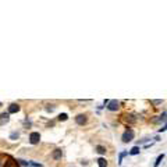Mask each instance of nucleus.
<instances>
[{
	"label": "nucleus",
	"instance_id": "obj_2",
	"mask_svg": "<svg viewBox=\"0 0 167 167\" xmlns=\"http://www.w3.org/2000/svg\"><path fill=\"white\" fill-rule=\"evenodd\" d=\"M40 141V134L39 132H31V135H29V142L32 145H36V143H39Z\"/></svg>",
	"mask_w": 167,
	"mask_h": 167
},
{
	"label": "nucleus",
	"instance_id": "obj_7",
	"mask_svg": "<svg viewBox=\"0 0 167 167\" xmlns=\"http://www.w3.org/2000/svg\"><path fill=\"white\" fill-rule=\"evenodd\" d=\"M61 155H63V152H61V149H56L55 152H53V159L56 160H59V159H61Z\"/></svg>",
	"mask_w": 167,
	"mask_h": 167
},
{
	"label": "nucleus",
	"instance_id": "obj_15",
	"mask_svg": "<svg viewBox=\"0 0 167 167\" xmlns=\"http://www.w3.org/2000/svg\"><path fill=\"white\" fill-rule=\"evenodd\" d=\"M125 155H127V153H125V152H123V153H120V157H119V163H121V160H123V157H124V156H125Z\"/></svg>",
	"mask_w": 167,
	"mask_h": 167
},
{
	"label": "nucleus",
	"instance_id": "obj_16",
	"mask_svg": "<svg viewBox=\"0 0 167 167\" xmlns=\"http://www.w3.org/2000/svg\"><path fill=\"white\" fill-rule=\"evenodd\" d=\"M29 164L33 167H42V164H39V163H33V162H29Z\"/></svg>",
	"mask_w": 167,
	"mask_h": 167
},
{
	"label": "nucleus",
	"instance_id": "obj_1",
	"mask_svg": "<svg viewBox=\"0 0 167 167\" xmlns=\"http://www.w3.org/2000/svg\"><path fill=\"white\" fill-rule=\"evenodd\" d=\"M121 139H123V142H124V143L131 142V141L134 139V131H132L131 128H128V130H125V132L123 134V136H121Z\"/></svg>",
	"mask_w": 167,
	"mask_h": 167
},
{
	"label": "nucleus",
	"instance_id": "obj_9",
	"mask_svg": "<svg viewBox=\"0 0 167 167\" xmlns=\"http://www.w3.org/2000/svg\"><path fill=\"white\" fill-rule=\"evenodd\" d=\"M97 164H99V167H107V162H106V159L100 157V159H97Z\"/></svg>",
	"mask_w": 167,
	"mask_h": 167
},
{
	"label": "nucleus",
	"instance_id": "obj_14",
	"mask_svg": "<svg viewBox=\"0 0 167 167\" xmlns=\"http://www.w3.org/2000/svg\"><path fill=\"white\" fill-rule=\"evenodd\" d=\"M18 136H20V134H18V132H13V134L10 135V138H11V139H17Z\"/></svg>",
	"mask_w": 167,
	"mask_h": 167
},
{
	"label": "nucleus",
	"instance_id": "obj_17",
	"mask_svg": "<svg viewBox=\"0 0 167 167\" xmlns=\"http://www.w3.org/2000/svg\"><path fill=\"white\" fill-rule=\"evenodd\" d=\"M162 102H163V100H152V104H155V106H156V104H162Z\"/></svg>",
	"mask_w": 167,
	"mask_h": 167
},
{
	"label": "nucleus",
	"instance_id": "obj_12",
	"mask_svg": "<svg viewBox=\"0 0 167 167\" xmlns=\"http://www.w3.org/2000/svg\"><path fill=\"white\" fill-rule=\"evenodd\" d=\"M59 120L60 121H65V120H68V116L65 113H61V114H59Z\"/></svg>",
	"mask_w": 167,
	"mask_h": 167
},
{
	"label": "nucleus",
	"instance_id": "obj_18",
	"mask_svg": "<svg viewBox=\"0 0 167 167\" xmlns=\"http://www.w3.org/2000/svg\"><path fill=\"white\" fill-rule=\"evenodd\" d=\"M0 166H1V162H0Z\"/></svg>",
	"mask_w": 167,
	"mask_h": 167
},
{
	"label": "nucleus",
	"instance_id": "obj_6",
	"mask_svg": "<svg viewBox=\"0 0 167 167\" xmlns=\"http://www.w3.org/2000/svg\"><path fill=\"white\" fill-rule=\"evenodd\" d=\"M20 104H17V103H11L10 106H8V113L10 114H13V113H18L20 111Z\"/></svg>",
	"mask_w": 167,
	"mask_h": 167
},
{
	"label": "nucleus",
	"instance_id": "obj_10",
	"mask_svg": "<svg viewBox=\"0 0 167 167\" xmlns=\"http://www.w3.org/2000/svg\"><path fill=\"white\" fill-rule=\"evenodd\" d=\"M141 152V149H139V146H134L131 151H130V155H138Z\"/></svg>",
	"mask_w": 167,
	"mask_h": 167
},
{
	"label": "nucleus",
	"instance_id": "obj_5",
	"mask_svg": "<svg viewBox=\"0 0 167 167\" xmlns=\"http://www.w3.org/2000/svg\"><path fill=\"white\" fill-rule=\"evenodd\" d=\"M107 109H109L110 111L119 110V102H117V100H110L109 104H107Z\"/></svg>",
	"mask_w": 167,
	"mask_h": 167
},
{
	"label": "nucleus",
	"instance_id": "obj_8",
	"mask_svg": "<svg viewBox=\"0 0 167 167\" xmlns=\"http://www.w3.org/2000/svg\"><path fill=\"white\" fill-rule=\"evenodd\" d=\"M96 152H97L99 155H104V153H106V148L102 146V145H97V146H96Z\"/></svg>",
	"mask_w": 167,
	"mask_h": 167
},
{
	"label": "nucleus",
	"instance_id": "obj_19",
	"mask_svg": "<svg viewBox=\"0 0 167 167\" xmlns=\"http://www.w3.org/2000/svg\"><path fill=\"white\" fill-rule=\"evenodd\" d=\"M0 106H1V103H0Z\"/></svg>",
	"mask_w": 167,
	"mask_h": 167
},
{
	"label": "nucleus",
	"instance_id": "obj_4",
	"mask_svg": "<svg viewBox=\"0 0 167 167\" xmlns=\"http://www.w3.org/2000/svg\"><path fill=\"white\" fill-rule=\"evenodd\" d=\"M10 121V113H3L0 114V125H6Z\"/></svg>",
	"mask_w": 167,
	"mask_h": 167
},
{
	"label": "nucleus",
	"instance_id": "obj_3",
	"mask_svg": "<svg viewBox=\"0 0 167 167\" xmlns=\"http://www.w3.org/2000/svg\"><path fill=\"white\" fill-rule=\"evenodd\" d=\"M87 121H88V119H87V116H85V114H78V116L75 117V123H77L78 125H84V124H87Z\"/></svg>",
	"mask_w": 167,
	"mask_h": 167
},
{
	"label": "nucleus",
	"instance_id": "obj_11",
	"mask_svg": "<svg viewBox=\"0 0 167 167\" xmlns=\"http://www.w3.org/2000/svg\"><path fill=\"white\" fill-rule=\"evenodd\" d=\"M164 159V155H163V153H162V155H159V156H157V159H156V162H155V167H157L160 164V162H162V160Z\"/></svg>",
	"mask_w": 167,
	"mask_h": 167
},
{
	"label": "nucleus",
	"instance_id": "obj_13",
	"mask_svg": "<svg viewBox=\"0 0 167 167\" xmlns=\"http://www.w3.org/2000/svg\"><path fill=\"white\" fill-rule=\"evenodd\" d=\"M125 117H127V121L128 123H135V119H134V116H132V114H130V116H125Z\"/></svg>",
	"mask_w": 167,
	"mask_h": 167
}]
</instances>
